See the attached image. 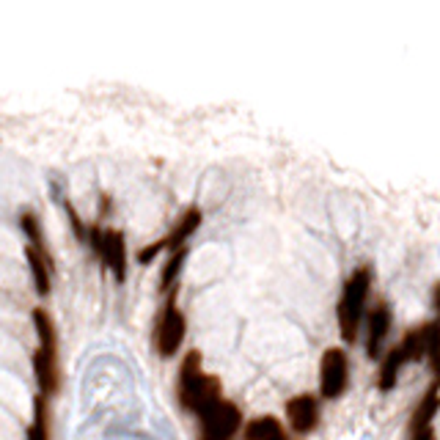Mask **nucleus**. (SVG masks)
Masks as SVG:
<instances>
[{"label": "nucleus", "instance_id": "obj_1", "mask_svg": "<svg viewBox=\"0 0 440 440\" xmlns=\"http://www.w3.org/2000/svg\"><path fill=\"white\" fill-rule=\"evenodd\" d=\"M177 397H179V405L185 410H193L196 416L223 399L220 380L201 369V352L199 350H190L182 358L179 380H177Z\"/></svg>", "mask_w": 440, "mask_h": 440}, {"label": "nucleus", "instance_id": "obj_2", "mask_svg": "<svg viewBox=\"0 0 440 440\" xmlns=\"http://www.w3.org/2000/svg\"><path fill=\"white\" fill-rule=\"evenodd\" d=\"M369 292H372V270L369 267L352 270V275L344 281V289H341V297L336 306L339 333L347 344H352L358 339V328H361V319L366 314Z\"/></svg>", "mask_w": 440, "mask_h": 440}, {"label": "nucleus", "instance_id": "obj_3", "mask_svg": "<svg viewBox=\"0 0 440 440\" xmlns=\"http://www.w3.org/2000/svg\"><path fill=\"white\" fill-rule=\"evenodd\" d=\"M188 336V319L182 314V308L177 306V289H171L168 303L160 311L157 328H154V350L160 358H174Z\"/></svg>", "mask_w": 440, "mask_h": 440}, {"label": "nucleus", "instance_id": "obj_4", "mask_svg": "<svg viewBox=\"0 0 440 440\" xmlns=\"http://www.w3.org/2000/svg\"><path fill=\"white\" fill-rule=\"evenodd\" d=\"M91 250L105 261V267L113 272V278L119 283H124L127 278V242L124 234L119 228H102V223L88 226V239Z\"/></svg>", "mask_w": 440, "mask_h": 440}, {"label": "nucleus", "instance_id": "obj_5", "mask_svg": "<svg viewBox=\"0 0 440 440\" xmlns=\"http://www.w3.org/2000/svg\"><path fill=\"white\" fill-rule=\"evenodd\" d=\"M199 440H234L237 432H242V410L228 402L226 397L199 413Z\"/></svg>", "mask_w": 440, "mask_h": 440}, {"label": "nucleus", "instance_id": "obj_6", "mask_svg": "<svg viewBox=\"0 0 440 440\" xmlns=\"http://www.w3.org/2000/svg\"><path fill=\"white\" fill-rule=\"evenodd\" d=\"M350 386V358L344 347H328L319 361V397L333 402Z\"/></svg>", "mask_w": 440, "mask_h": 440}, {"label": "nucleus", "instance_id": "obj_7", "mask_svg": "<svg viewBox=\"0 0 440 440\" xmlns=\"http://www.w3.org/2000/svg\"><path fill=\"white\" fill-rule=\"evenodd\" d=\"M286 421L294 435H311L319 424V399L314 394H297L286 402Z\"/></svg>", "mask_w": 440, "mask_h": 440}, {"label": "nucleus", "instance_id": "obj_8", "mask_svg": "<svg viewBox=\"0 0 440 440\" xmlns=\"http://www.w3.org/2000/svg\"><path fill=\"white\" fill-rule=\"evenodd\" d=\"M391 325H394V314L388 308V303H374V308L366 314V355L374 361V358H383V344L391 333Z\"/></svg>", "mask_w": 440, "mask_h": 440}, {"label": "nucleus", "instance_id": "obj_9", "mask_svg": "<svg viewBox=\"0 0 440 440\" xmlns=\"http://www.w3.org/2000/svg\"><path fill=\"white\" fill-rule=\"evenodd\" d=\"M30 366H33V380L41 397L52 399L61 388V374H58V352H47V350H33L30 355Z\"/></svg>", "mask_w": 440, "mask_h": 440}, {"label": "nucleus", "instance_id": "obj_10", "mask_svg": "<svg viewBox=\"0 0 440 440\" xmlns=\"http://www.w3.org/2000/svg\"><path fill=\"white\" fill-rule=\"evenodd\" d=\"M435 330H438V319L424 322V325H419V328H410V330L405 333V339L399 341V350H402V355H405V361H408V363H413V361H424V358L430 355V347H432Z\"/></svg>", "mask_w": 440, "mask_h": 440}, {"label": "nucleus", "instance_id": "obj_11", "mask_svg": "<svg viewBox=\"0 0 440 440\" xmlns=\"http://www.w3.org/2000/svg\"><path fill=\"white\" fill-rule=\"evenodd\" d=\"M201 210L199 207H190V210H185L182 212V218L174 223V228L163 237V248L171 253V250H179V248H185V242L199 231V226H201Z\"/></svg>", "mask_w": 440, "mask_h": 440}, {"label": "nucleus", "instance_id": "obj_12", "mask_svg": "<svg viewBox=\"0 0 440 440\" xmlns=\"http://www.w3.org/2000/svg\"><path fill=\"white\" fill-rule=\"evenodd\" d=\"M438 410H440V374H435L432 383H430V388L424 391V397H421L413 419H410V432L430 430L432 421H435V416H438Z\"/></svg>", "mask_w": 440, "mask_h": 440}, {"label": "nucleus", "instance_id": "obj_13", "mask_svg": "<svg viewBox=\"0 0 440 440\" xmlns=\"http://www.w3.org/2000/svg\"><path fill=\"white\" fill-rule=\"evenodd\" d=\"M25 261H28V270H30V278H33V289L41 297H47L50 286H52V256L28 245L25 248Z\"/></svg>", "mask_w": 440, "mask_h": 440}, {"label": "nucleus", "instance_id": "obj_14", "mask_svg": "<svg viewBox=\"0 0 440 440\" xmlns=\"http://www.w3.org/2000/svg\"><path fill=\"white\" fill-rule=\"evenodd\" d=\"M242 440H289V435L275 416H256L242 424Z\"/></svg>", "mask_w": 440, "mask_h": 440}, {"label": "nucleus", "instance_id": "obj_15", "mask_svg": "<svg viewBox=\"0 0 440 440\" xmlns=\"http://www.w3.org/2000/svg\"><path fill=\"white\" fill-rule=\"evenodd\" d=\"M52 438V413H50V399L36 394L33 397V419L28 424L25 440H50Z\"/></svg>", "mask_w": 440, "mask_h": 440}, {"label": "nucleus", "instance_id": "obj_16", "mask_svg": "<svg viewBox=\"0 0 440 440\" xmlns=\"http://www.w3.org/2000/svg\"><path fill=\"white\" fill-rule=\"evenodd\" d=\"M30 322H33V330H36V339H39V350H47V352H58V330H55V322H52V314L41 306H36L30 311Z\"/></svg>", "mask_w": 440, "mask_h": 440}, {"label": "nucleus", "instance_id": "obj_17", "mask_svg": "<svg viewBox=\"0 0 440 440\" xmlns=\"http://www.w3.org/2000/svg\"><path fill=\"white\" fill-rule=\"evenodd\" d=\"M408 361H405V355H402V350H399V344L397 347H391L388 352H383V363H380V374H377V386H380V391H391L394 386H397V380H399V372H402V366H405Z\"/></svg>", "mask_w": 440, "mask_h": 440}, {"label": "nucleus", "instance_id": "obj_18", "mask_svg": "<svg viewBox=\"0 0 440 440\" xmlns=\"http://www.w3.org/2000/svg\"><path fill=\"white\" fill-rule=\"evenodd\" d=\"M185 259H188V248H179V250H171L168 261L163 264V272H160V289L163 292H171L177 289V278L185 267Z\"/></svg>", "mask_w": 440, "mask_h": 440}, {"label": "nucleus", "instance_id": "obj_19", "mask_svg": "<svg viewBox=\"0 0 440 440\" xmlns=\"http://www.w3.org/2000/svg\"><path fill=\"white\" fill-rule=\"evenodd\" d=\"M63 207H66V215H69V223H72V228H74V237H80V239H88V226H86V223L80 220V215L74 212V207H72L69 201H66Z\"/></svg>", "mask_w": 440, "mask_h": 440}, {"label": "nucleus", "instance_id": "obj_20", "mask_svg": "<svg viewBox=\"0 0 440 440\" xmlns=\"http://www.w3.org/2000/svg\"><path fill=\"white\" fill-rule=\"evenodd\" d=\"M163 250H166V248H163V239H157V242H152L149 248H141V250H138V261H141V264H149V261H152L154 256H160Z\"/></svg>", "mask_w": 440, "mask_h": 440}, {"label": "nucleus", "instance_id": "obj_21", "mask_svg": "<svg viewBox=\"0 0 440 440\" xmlns=\"http://www.w3.org/2000/svg\"><path fill=\"white\" fill-rule=\"evenodd\" d=\"M410 440H438V435H435V427H430V430H421V432H410Z\"/></svg>", "mask_w": 440, "mask_h": 440}, {"label": "nucleus", "instance_id": "obj_22", "mask_svg": "<svg viewBox=\"0 0 440 440\" xmlns=\"http://www.w3.org/2000/svg\"><path fill=\"white\" fill-rule=\"evenodd\" d=\"M432 300H435V311H438V322H440V283L435 286V292H432Z\"/></svg>", "mask_w": 440, "mask_h": 440}]
</instances>
